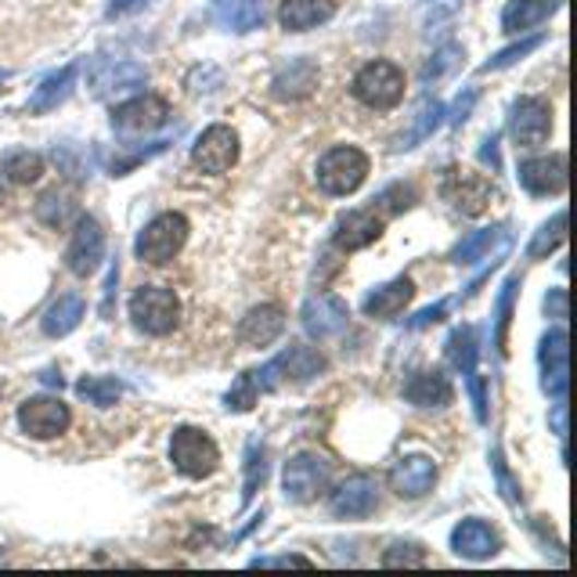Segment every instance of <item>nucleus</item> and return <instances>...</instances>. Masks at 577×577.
<instances>
[{
	"label": "nucleus",
	"mask_w": 577,
	"mask_h": 577,
	"mask_svg": "<svg viewBox=\"0 0 577 577\" xmlns=\"http://www.w3.org/2000/svg\"><path fill=\"white\" fill-rule=\"evenodd\" d=\"M545 314L556 322H567V289H549L545 297Z\"/></svg>",
	"instance_id": "obj_47"
},
{
	"label": "nucleus",
	"mask_w": 577,
	"mask_h": 577,
	"mask_svg": "<svg viewBox=\"0 0 577 577\" xmlns=\"http://www.w3.org/2000/svg\"><path fill=\"white\" fill-rule=\"evenodd\" d=\"M405 397L419 408H441V405H452L455 386L441 369H426V372H416L405 383Z\"/></svg>",
	"instance_id": "obj_26"
},
{
	"label": "nucleus",
	"mask_w": 577,
	"mask_h": 577,
	"mask_svg": "<svg viewBox=\"0 0 577 577\" xmlns=\"http://www.w3.org/2000/svg\"><path fill=\"white\" fill-rule=\"evenodd\" d=\"M170 120V105L156 98V94H141V98L123 101L120 109L112 112V127L120 134H148Z\"/></svg>",
	"instance_id": "obj_15"
},
{
	"label": "nucleus",
	"mask_w": 577,
	"mask_h": 577,
	"mask_svg": "<svg viewBox=\"0 0 577 577\" xmlns=\"http://www.w3.org/2000/svg\"><path fill=\"white\" fill-rule=\"evenodd\" d=\"M383 563L386 567H400V563H405V567H422V563H426V549L416 545V541H397V545L383 552Z\"/></svg>",
	"instance_id": "obj_43"
},
{
	"label": "nucleus",
	"mask_w": 577,
	"mask_h": 577,
	"mask_svg": "<svg viewBox=\"0 0 577 577\" xmlns=\"http://www.w3.org/2000/svg\"><path fill=\"white\" fill-rule=\"evenodd\" d=\"M369 178V156L361 148L339 145L333 152H325L322 163H317V184H322L325 195H350L358 192Z\"/></svg>",
	"instance_id": "obj_6"
},
{
	"label": "nucleus",
	"mask_w": 577,
	"mask_h": 577,
	"mask_svg": "<svg viewBox=\"0 0 577 577\" xmlns=\"http://www.w3.org/2000/svg\"><path fill=\"white\" fill-rule=\"evenodd\" d=\"M235 159H239V137H235L231 127H224V123L203 131V137H199L192 148V163L203 173H228L235 167Z\"/></svg>",
	"instance_id": "obj_12"
},
{
	"label": "nucleus",
	"mask_w": 577,
	"mask_h": 577,
	"mask_svg": "<svg viewBox=\"0 0 577 577\" xmlns=\"http://www.w3.org/2000/svg\"><path fill=\"white\" fill-rule=\"evenodd\" d=\"M505 245H509V228H484V231L469 235L466 242H458L452 261L455 264H477V261H484L491 250H505Z\"/></svg>",
	"instance_id": "obj_31"
},
{
	"label": "nucleus",
	"mask_w": 577,
	"mask_h": 577,
	"mask_svg": "<svg viewBox=\"0 0 577 577\" xmlns=\"http://www.w3.org/2000/svg\"><path fill=\"white\" fill-rule=\"evenodd\" d=\"M214 22L231 33H253L267 22V0H214Z\"/></svg>",
	"instance_id": "obj_22"
},
{
	"label": "nucleus",
	"mask_w": 577,
	"mask_h": 577,
	"mask_svg": "<svg viewBox=\"0 0 577 577\" xmlns=\"http://www.w3.org/2000/svg\"><path fill=\"white\" fill-rule=\"evenodd\" d=\"M469 397H473L477 422H488V394H484V380L477 372H469Z\"/></svg>",
	"instance_id": "obj_45"
},
{
	"label": "nucleus",
	"mask_w": 577,
	"mask_h": 577,
	"mask_svg": "<svg viewBox=\"0 0 577 577\" xmlns=\"http://www.w3.org/2000/svg\"><path fill=\"white\" fill-rule=\"evenodd\" d=\"M184 242H188V217L184 214H159L145 231L137 235L134 253L141 264L163 267L184 250Z\"/></svg>",
	"instance_id": "obj_3"
},
{
	"label": "nucleus",
	"mask_w": 577,
	"mask_h": 577,
	"mask_svg": "<svg viewBox=\"0 0 577 577\" xmlns=\"http://www.w3.org/2000/svg\"><path fill=\"white\" fill-rule=\"evenodd\" d=\"M0 91H4V87H0Z\"/></svg>",
	"instance_id": "obj_57"
},
{
	"label": "nucleus",
	"mask_w": 577,
	"mask_h": 577,
	"mask_svg": "<svg viewBox=\"0 0 577 577\" xmlns=\"http://www.w3.org/2000/svg\"><path fill=\"white\" fill-rule=\"evenodd\" d=\"M44 383H51V386H62V375H55V372H44Z\"/></svg>",
	"instance_id": "obj_55"
},
{
	"label": "nucleus",
	"mask_w": 577,
	"mask_h": 577,
	"mask_svg": "<svg viewBox=\"0 0 577 577\" xmlns=\"http://www.w3.org/2000/svg\"><path fill=\"white\" fill-rule=\"evenodd\" d=\"M520 184L531 195H560L567 188V156L556 152V156L520 163Z\"/></svg>",
	"instance_id": "obj_17"
},
{
	"label": "nucleus",
	"mask_w": 577,
	"mask_h": 577,
	"mask_svg": "<svg viewBox=\"0 0 577 577\" xmlns=\"http://www.w3.org/2000/svg\"><path fill=\"white\" fill-rule=\"evenodd\" d=\"M76 73H80V65L73 62V65H65V69H58V73H51V76H44L40 80V87L33 91V98H29V105L26 109L33 112V116H44V112H51V109H58L69 94H73V87H76Z\"/></svg>",
	"instance_id": "obj_27"
},
{
	"label": "nucleus",
	"mask_w": 577,
	"mask_h": 577,
	"mask_svg": "<svg viewBox=\"0 0 577 577\" xmlns=\"http://www.w3.org/2000/svg\"><path fill=\"white\" fill-rule=\"evenodd\" d=\"M480 156H484V163H491V167L498 170V163H502V159H498V137H488V141H484V152H480Z\"/></svg>",
	"instance_id": "obj_54"
},
{
	"label": "nucleus",
	"mask_w": 577,
	"mask_h": 577,
	"mask_svg": "<svg viewBox=\"0 0 577 577\" xmlns=\"http://www.w3.org/2000/svg\"><path fill=\"white\" fill-rule=\"evenodd\" d=\"M509 134L516 145L534 148L552 134V105L545 98H520L513 105L509 116Z\"/></svg>",
	"instance_id": "obj_14"
},
{
	"label": "nucleus",
	"mask_w": 577,
	"mask_h": 577,
	"mask_svg": "<svg viewBox=\"0 0 577 577\" xmlns=\"http://www.w3.org/2000/svg\"><path fill=\"white\" fill-rule=\"evenodd\" d=\"M170 458H173V466H178L181 477L203 480V477H214L217 473L220 447H217V441L209 437L206 430L178 426V430H173V441H170Z\"/></svg>",
	"instance_id": "obj_1"
},
{
	"label": "nucleus",
	"mask_w": 577,
	"mask_h": 577,
	"mask_svg": "<svg viewBox=\"0 0 577 577\" xmlns=\"http://www.w3.org/2000/svg\"><path fill=\"white\" fill-rule=\"evenodd\" d=\"M570 339L563 328H552V333L541 339V350H538V364H541V390H545L552 400H563L567 397V375H570Z\"/></svg>",
	"instance_id": "obj_11"
},
{
	"label": "nucleus",
	"mask_w": 577,
	"mask_h": 577,
	"mask_svg": "<svg viewBox=\"0 0 577 577\" xmlns=\"http://www.w3.org/2000/svg\"><path fill=\"white\" fill-rule=\"evenodd\" d=\"M444 199L452 203L455 209H462L466 217H480L484 209H491L498 203V188H494L484 173H469V170H458L452 167L444 173V184H441Z\"/></svg>",
	"instance_id": "obj_7"
},
{
	"label": "nucleus",
	"mask_w": 577,
	"mask_h": 577,
	"mask_svg": "<svg viewBox=\"0 0 577 577\" xmlns=\"http://www.w3.org/2000/svg\"><path fill=\"white\" fill-rule=\"evenodd\" d=\"M148 80L145 73V65H137V62H101L98 69L91 73V87L98 98H105V94H112V91H127V87H141Z\"/></svg>",
	"instance_id": "obj_29"
},
{
	"label": "nucleus",
	"mask_w": 577,
	"mask_h": 577,
	"mask_svg": "<svg viewBox=\"0 0 577 577\" xmlns=\"http://www.w3.org/2000/svg\"><path fill=\"white\" fill-rule=\"evenodd\" d=\"M552 430L560 441H567V397L556 400V408H552Z\"/></svg>",
	"instance_id": "obj_51"
},
{
	"label": "nucleus",
	"mask_w": 577,
	"mask_h": 577,
	"mask_svg": "<svg viewBox=\"0 0 577 577\" xmlns=\"http://www.w3.org/2000/svg\"><path fill=\"white\" fill-rule=\"evenodd\" d=\"M256 400H261V390L253 383V372H242L228 390V397H224V405H228V411H250Z\"/></svg>",
	"instance_id": "obj_42"
},
{
	"label": "nucleus",
	"mask_w": 577,
	"mask_h": 577,
	"mask_svg": "<svg viewBox=\"0 0 577 577\" xmlns=\"http://www.w3.org/2000/svg\"><path fill=\"white\" fill-rule=\"evenodd\" d=\"M477 98H480V91H477V87H473V91H466V98H458V101H455V109H452V123H466V120H469V112H473Z\"/></svg>",
	"instance_id": "obj_49"
},
{
	"label": "nucleus",
	"mask_w": 577,
	"mask_h": 577,
	"mask_svg": "<svg viewBox=\"0 0 577 577\" xmlns=\"http://www.w3.org/2000/svg\"><path fill=\"white\" fill-rule=\"evenodd\" d=\"M141 4H148V0H112L109 4V15H131Z\"/></svg>",
	"instance_id": "obj_53"
},
{
	"label": "nucleus",
	"mask_w": 577,
	"mask_h": 577,
	"mask_svg": "<svg viewBox=\"0 0 577 577\" xmlns=\"http://www.w3.org/2000/svg\"><path fill=\"white\" fill-rule=\"evenodd\" d=\"M317 372H325V358L314 347H289L275 361H267L261 372H253V383L261 394H271L286 383H308Z\"/></svg>",
	"instance_id": "obj_5"
},
{
	"label": "nucleus",
	"mask_w": 577,
	"mask_h": 577,
	"mask_svg": "<svg viewBox=\"0 0 577 577\" xmlns=\"http://www.w3.org/2000/svg\"><path fill=\"white\" fill-rule=\"evenodd\" d=\"M76 394L94 408H112L116 400L123 397V383L112 380V375H84V380L76 383Z\"/></svg>",
	"instance_id": "obj_35"
},
{
	"label": "nucleus",
	"mask_w": 577,
	"mask_h": 577,
	"mask_svg": "<svg viewBox=\"0 0 577 577\" xmlns=\"http://www.w3.org/2000/svg\"><path fill=\"white\" fill-rule=\"evenodd\" d=\"M0 563H4V552H0Z\"/></svg>",
	"instance_id": "obj_56"
},
{
	"label": "nucleus",
	"mask_w": 577,
	"mask_h": 577,
	"mask_svg": "<svg viewBox=\"0 0 577 577\" xmlns=\"http://www.w3.org/2000/svg\"><path fill=\"white\" fill-rule=\"evenodd\" d=\"M491 466H494V473H498V484H502V491H505V498H509V502L520 498V488H516V480L509 477V469H505L502 452H494V455H491Z\"/></svg>",
	"instance_id": "obj_46"
},
{
	"label": "nucleus",
	"mask_w": 577,
	"mask_h": 577,
	"mask_svg": "<svg viewBox=\"0 0 577 577\" xmlns=\"http://www.w3.org/2000/svg\"><path fill=\"white\" fill-rule=\"evenodd\" d=\"M458 8H462V0H433V4H430V22H437V19H452Z\"/></svg>",
	"instance_id": "obj_52"
},
{
	"label": "nucleus",
	"mask_w": 577,
	"mask_h": 577,
	"mask_svg": "<svg viewBox=\"0 0 577 577\" xmlns=\"http://www.w3.org/2000/svg\"><path fill=\"white\" fill-rule=\"evenodd\" d=\"M452 311V300H441L437 308H426L419 317H411V328H426V325H437L441 317Z\"/></svg>",
	"instance_id": "obj_48"
},
{
	"label": "nucleus",
	"mask_w": 577,
	"mask_h": 577,
	"mask_svg": "<svg viewBox=\"0 0 577 577\" xmlns=\"http://www.w3.org/2000/svg\"><path fill=\"white\" fill-rule=\"evenodd\" d=\"M411 300H416V281L400 275L394 281H386V286H380L375 292H369L361 303V311H364V317H397Z\"/></svg>",
	"instance_id": "obj_25"
},
{
	"label": "nucleus",
	"mask_w": 577,
	"mask_h": 577,
	"mask_svg": "<svg viewBox=\"0 0 577 577\" xmlns=\"http://www.w3.org/2000/svg\"><path fill=\"white\" fill-rule=\"evenodd\" d=\"M350 91H354V98L364 105V109L386 112L405 98V73H400L394 62H386V58H375V62L358 69L354 87Z\"/></svg>",
	"instance_id": "obj_2"
},
{
	"label": "nucleus",
	"mask_w": 577,
	"mask_h": 577,
	"mask_svg": "<svg viewBox=\"0 0 577 577\" xmlns=\"http://www.w3.org/2000/svg\"><path fill=\"white\" fill-rule=\"evenodd\" d=\"M281 488H286V498L297 505L314 502L317 494L328 488V462L322 455H297L289 458L286 469H281Z\"/></svg>",
	"instance_id": "obj_9"
},
{
	"label": "nucleus",
	"mask_w": 577,
	"mask_h": 577,
	"mask_svg": "<svg viewBox=\"0 0 577 577\" xmlns=\"http://www.w3.org/2000/svg\"><path fill=\"white\" fill-rule=\"evenodd\" d=\"M545 44V37H527V40H520V44H513V47H505V51H498L491 58V62H484L480 65V73H498V69H509L513 62H520L524 55H531V51H538V47Z\"/></svg>",
	"instance_id": "obj_41"
},
{
	"label": "nucleus",
	"mask_w": 577,
	"mask_h": 577,
	"mask_svg": "<svg viewBox=\"0 0 577 577\" xmlns=\"http://www.w3.org/2000/svg\"><path fill=\"white\" fill-rule=\"evenodd\" d=\"M441 123H444V105L437 98H422L419 109H416V120H411V127H408V134H400V141L394 148L397 152L400 148H416L419 141H426Z\"/></svg>",
	"instance_id": "obj_33"
},
{
	"label": "nucleus",
	"mask_w": 577,
	"mask_h": 577,
	"mask_svg": "<svg viewBox=\"0 0 577 577\" xmlns=\"http://www.w3.org/2000/svg\"><path fill=\"white\" fill-rule=\"evenodd\" d=\"M383 235V217H375L372 209H350L336 224V245L344 253H358L364 245H372Z\"/></svg>",
	"instance_id": "obj_20"
},
{
	"label": "nucleus",
	"mask_w": 577,
	"mask_h": 577,
	"mask_svg": "<svg viewBox=\"0 0 577 577\" xmlns=\"http://www.w3.org/2000/svg\"><path fill=\"white\" fill-rule=\"evenodd\" d=\"M462 58H466V51H462V44H444L441 51H433V58L426 65H422V84H433V80H441V76H447L452 69H458L462 65Z\"/></svg>",
	"instance_id": "obj_39"
},
{
	"label": "nucleus",
	"mask_w": 577,
	"mask_h": 577,
	"mask_svg": "<svg viewBox=\"0 0 577 577\" xmlns=\"http://www.w3.org/2000/svg\"><path fill=\"white\" fill-rule=\"evenodd\" d=\"M281 328H286V311L278 303H264V308H253L242 317L239 339L245 347H267L281 336Z\"/></svg>",
	"instance_id": "obj_23"
},
{
	"label": "nucleus",
	"mask_w": 577,
	"mask_h": 577,
	"mask_svg": "<svg viewBox=\"0 0 577 577\" xmlns=\"http://www.w3.org/2000/svg\"><path fill=\"white\" fill-rule=\"evenodd\" d=\"M336 15V0H281L278 22L286 33H308Z\"/></svg>",
	"instance_id": "obj_24"
},
{
	"label": "nucleus",
	"mask_w": 577,
	"mask_h": 577,
	"mask_svg": "<svg viewBox=\"0 0 577 577\" xmlns=\"http://www.w3.org/2000/svg\"><path fill=\"white\" fill-rule=\"evenodd\" d=\"M84 314H87L84 297H80V292H65V297H58L51 308H47L40 328H44V336L62 339V336L73 333L80 322H84Z\"/></svg>",
	"instance_id": "obj_28"
},
{
	"label": "nucleus",
	"mask_w": 577,
	"mask_h": 577,
	"mask_svg": "<svg viewBox=\"0 0 577 577\" xmlns=\"http://www.w3.org/2000/svg\"><path fill=\"white\" fill-rule=\"evenodd\" d=\"M516 286H520V278H509L502 286V297H498V328H494V347H498V354H505V344H509V322H513Z\"/></svg>",
	"instance_id": "obj_40"
},
{
	"label": "nucleus",
	"mask_w": 577,
	"mask_h": 577,
	"mask_svg": "<svg viewBox=\"0 0 577 577\" xmlns=\"http://www.w3.org/2000/svg\"><path fill=\"white\" fill-rule=\"evenodd\" d=\"M380 203V209H386V214H400V209H408L411 203H416V188L411 184H394L386 188V192L375 199Z\"/></svg>",
	"instance_id": "obj_44"
},
{
	"label": "nucleus",
	"mask_w": 577,
	"mask_h": 577,
	"mask_svg": "<svg viewBox=\"0 0 577 577\" xmlns=\"http://www.w3.org/2000/svg\"><path fill=\"white\" fill-rule=\"evenodd\" d=\"M447 361L455 364V369H462L466 375L477 372V333L473 328H455L452 336H447Z\"/></svg>",
	"instance_id": "obj_37"
},
{
	"label": "nucleus",
	"mask_w": 577,
	"mask_h": 577,
	"mask_svg": "<svg viewBox=\"0 0 577 577\" xmlns=\"http://www.w3.org/2000/svg\"><path fill=\"white\" fill-rule=\"evenodd\" d=\"M131 317L145 336H170L178 328L181 300L167 286H141L131 297Z\"/></svg>",
	"instance_id": "obj_4"
},
{
	"label": "nucleus",
	"mask_w": 577,
	"mask_h": 577,
	"mask_svg": "<svg viewBox=\"0 0 577 577\" xmlns=\"http://www.w3.org/2000/svg\"><path fill=\"white\" fill-rule=\"evenodd\" d=\"M253 567H311V560H303V556H271V560H253Z\"/></svg>",
	"instance_id": "obj_50"
},
{
	"label": "nucleus",
	"mask_w": 577,
	"mask_h": 577,
	"mask_svg": "<svg viewBox=\"0 0 577 577\" xmlns=\"http://www.w3.org/2000/svg\"><path fill=\"white\" fill-rule=\"evenodd\" d=\"M267 480V452L261 441H250V452H245V491H242V505L253 502V494L261 491Z\"/></svg>",
	"instance_id": "obj_38"
},
{
	"label": "nucleus",
	"mask_w": 577,
	"mask_h": 577,
	"mask_svg": "<svg viewBox=\"0 0 577 577\" xmlns=\"http://www.w3.org/2000/svg\"><path fill=\"white\" fill-rule=\"evenodd\" d=\"M452 549L466 560H488L502 549V534L488 520H462L452 531Z\"/></svg>",
	"instance_id": "obj_19"
},
{
	"label": "nucleus",
	"mask_w": 577,
	"mask_h": 577,
	"mask_svg": "<svg viewBox=\"0 0 577 577\" xmlns=\"http://www.w3.org/2000/svg\"><path fill=\"white\" fill-rule=\"evenodd\" d=\"M69 422H73V416H69V405L58 397H29L26 405L19 408V426L26 437L33 441H55L62 437V433L69 430Z\"/></svg>",
	"instance_id": "obj_8"
},
{
	"label": "nucleus",
	"mask_w": 577,
	"mask_h": 577,
	"mask_svg": "<svg viewBox=\"0 0 577 577\" xmlns=\"http://www.w3.org/2000/svg\"><path fill=\"white\" fill-rule=\"evenodd\" d=\"M375 505H380V484L364 473L344 480V484L333 491V498H328V509H333V516H339V520H364V516L375 513Z\"/></svg>",
	"instance_id": "obj_13"
},
{
	"label": "nucleus",
	"mask_w": 577,
	"mask_h": 577,
	"mask_svg": "<svg viewBox=\"0 0 577 577\" xmlns=\"http://www.w3.org/2000/svg\"><path fill=\"white\" fill-rule=\"evenodd\" d=\"M105 256V231L94 217H76L73 239L65 245V267L73 271L76 278H87L101 267Z\"/></svg>",
	"instance_id": "obj_10"
},
{
	"label": "nucleus",
	"mask_w": 577,
	"mask_h": 577,
	"mask_svg": "<svg viewBox=\"0 0 577 577\" xmlns=\"http://www.w3.org/2000/svg\"><path fill=\"white\" fill-rule=\"evenodd\" d=\"M437 484V462L426 455H408L390 469V488L400 498H422Z\"/></svg>",
	"instance_id": "obj_16"
},
{
	"label": "nucleus",
	"mask_w": 577,
	"mask_h": 577,
	"mask_svg": "<svg viewBox=\"0 0 577 577\" xmlns=\"http://www.w3.org/2000/svg\"><path fill=\"white\" fill-rule=\"evenodd\" d=\"M563 239H567V214L560 209L556 217L545 220V224L538 228V235H534V242H531V250H527V256H531V261H545L552 250H560Z\"/></svg>",
	"instance_id": "obj_36"
},
{
	"label": "nucleus",
	"mask_w": 577,
	"mask_h": 577,
	"mask_svg": "<svg viewBox=\"0 0 577 577\" xmlns=\"http://www.w3.org/2000/svg\"><path fill=\"white\" fill-rule=\"evenodd\" d=\"M33 214L44 224V228L51 231H62L69 220L76 217V199L65 192V188H51V192H44L37 199V206H33Z\"/></svg>",
	"instance_id": "obj_32"
},
{
	"label": "nucleus",
	"mask_w": 577,
	"mask_h": 577,
	"mask_svg": "<svg viewBox=\"0 0 577 577\" xmlns=\"http://www.w3.org/2000/svg\"><path fill=\"white\" fill-rule=\"evenodd\" d=\"M347 303L333 297V292H322V297H311L303 303V328L314 336V339H328L336 333H344L347 328Z\"/></svg>",
	"instance_id": "obj_18"
},
{
	"label": "nucleus",
	"mask_w": 577,
	"mask_h": 577,
	"mask_svg": "<svg viewBox=\"0 0 577 577\" xmlns=\"http://www.w3.org/2000/svg\"><path fill=\"white\" fill-rule=\"evenodd\" d=\"M0 173L11 181V184H37L44 178V156L29 148H15L8 152L4 163H0Z\"/></svg>",
	"instance_id": "obj_34"
},
{
	"label": "nucleus",
	"mask_w": 577,
	"mask_h": 577,
	"mask_svg": "<svg viewBox=\"0 0 577 577\" xmlns=\"http://www.w3.org/2000/svg\"><path fill=\"white\" fill-rule=\"evenodd\" d=\"M317 87V62L311 58H292L289 65H281L275 80H271V94L281 101H300Z\"/></svg>",
	"instance_id": "obj_21"
},
{
	"label": "nucleus",
	"mask_w": 577,
	"mask_h": 577,
	"mask_svg": "<svg viewBox=\"0 0 577 577\" xmlns=\"http://www.w3.org/2000/svg\"><path fill=\"white\" fill-rule=\"evenodd\" d=\"M556 8H560V0H509L502 11V29L505 33H527V29L541 26Z\"/></svg>",
	"instance_id": "obj_30"
}]
</instances>
